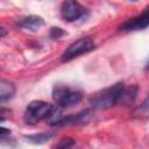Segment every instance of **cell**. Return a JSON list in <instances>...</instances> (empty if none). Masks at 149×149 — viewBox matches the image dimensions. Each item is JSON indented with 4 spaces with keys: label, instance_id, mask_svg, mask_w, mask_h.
I'll return each instance as SVG.
<instances>
[{
    "label": "cell",
    "instance_id": "1",
    "mask_svg": "<svg viewBox=\"0 0 149 149\" xmlns=\"http://www.w3.org/2000/svg\"><path fill=\"white\" fill-rule=\"evenodd\" d=\"M123 88H125L123 83H116L109 87L97 91L90 97L88 101L91 106L95 109H106L113 107L114 105L120 102Z\"/></svg>",
    "mask_w": 149,
    "mask_h": 149
},
{
    "label": "cell",
    "instance_id": "2",
    "mask_svg": "<svg viewBox=\"0 0 149 149\" xmlns=\"http://www.w3.org/2000/svg\"><path fill=\"white\" fill-rule=\"evenodd\" d=\"M55 112L56 109L51 104L43 100H34L26 107L23 120L28 125H36L42 120H49Z\"/></svg>",
    "mask_w": 149,
    "mask_h": 149
},
{
    "label": "cell",
    "instance_id": "3",
    "mask_svg": "<svg viewBox=\"0 0 149 149\" xmlns=\"http://www.w3.org/2000/svg\"><path fill=\"white\" fill-rule=\"evenodd\" d=\"M52 98L58 106L68 108L79 104V101L83 99V93L69 86L57 85L52 90Z\"/></svg>",
    "mask_w": 149,
    "mask_h": 149
},
{
    "label": "cell",
    "instance_id": "4",
    "mask_svg": "<svg viewBox=\"0 0 149 149\" xmlns=\"http://www.w3.org/2000/svg\"><path fill=\"white\" fill-rule=\"evenodd\" d=\"M95 48V44L93 42L92 38L90 37H81L74 42H72L66 49L65 51L62 54V62H69L80 55L87 54L90 51H92Z\"/></svg>",
    "mask_w": 149,
    "mask_h": 149
},
{
    "label": "cell",
    "instance_id": "5",
    "mask_svg": "<svg viewBox=\"0 0 149 149\" xmlns=\"http://www.w3.org/2000/svg\"><path fill=\"white\" fill-rule=\"evenodd\" d=\"M85 14V8L77 0H65L61 7V16L66 22H73Z\"/></svg>",
    "mask_w": 149,
    "mask_h": 149
},
{
    "label": "cell",
    "instance_id": "6",
    "mask_svg": "<svg viewBox=\"0 0 149 149\" xmlns=\"http://www.w3.org/2000/svg\"><path fill=\"white\" fill-rule=\"evenodd\" d=\"M149 26V6L137 16L128 19L120 26V30L122 31H136L146 29Z\"/></svg>",
    "mask_w": 149,
    "mask_h": 149
},
{
    "label": "cell",
    "instance_id": "7",
    "mask_svg": "<svg viewBox=\"0 0 149 149\" xmlns=\"http://www.w3.org/2000/svg\"><path fill=\"white\" fill-rule=\"evenodd\" d=\"M43 24H44V20L41 16H37V15L24 16V17H21L17 21V26L20 28L26 29V30H30V31L38 30Z\"/></svg>",
    "mask_w": 149,
    "mask_h": 149
},
{
    "label": "cell",
    "instance_id": "8",
    "mask_svg": "<svg viewBox=\"0 0 149 149\" xmlns=\"http://www.w3.org/2000/svg\"><path fill=\"white\" fill-rule=\"evenodd\" d=\"M15 94V86L13 83L2 79L0 81V101L5 102L12 99Z\"/></svg>",
    "mask_w": 149,
    "mask_h": 149
},
{
    "label": "cell",
    "instance_id": "9",
    "mask_svg": "<svg viewBox=\"0 0 149 149\" xmlns=\"http://www.w3.org/2000/svg\"><path fill=\"white\" fill-rule=\"evenodd\" d=\"M52 134L51 133H40V134H34V135H27L24 136L27 141L33 142V143H44L51 139Z\"/></svg>",
    "mask_w": 149,
    "mask_h": 149
},
{
    "label": "cell",
    "instance_id": "10",
    "mask_svg": "<svg viewBox=\"0 0 149 149\" xmlns=\"http://www.w3.org/2000/svg\"><path fill=\"white\" fill-rule=\"evenodd\" d=\"M65 34H66V33H65L63 29H61L59 27H52L51 30H50V37L54 38V40H57V38L62 37V36L65 35Z\"/></svg>",
    "mask_w": 149,
    "mask_h": 149
},
{
    "label": "cell",
    "instance_id": "11",
    "mask_svg": "<svg viewBox=\"0 0 149 149\" xmlns=\"http://www.w3.org/2000/svg\"><path fill=\"white\" fill-rule=\"evenodd\" d=\"M74 146V141L72 139H63L58 144L57 148H70Z\"/></svg>",
    "mask_w": 149,
    "mask_h": 149
},
{
    "label": "cell",
    "instance_id": "12",
    "mask_svg": "<svg viewBox=\"0 0 149 149\" xmlns=\"http://www.w3.org/2000/svg\"><path fill=\"white\" fill-rule=\"evenodd\" d=\"M140 112H141L142 114L149 115V94L146 97V99L143 100L142 105L140 106Z\"/></svg>",
    "mask_w": 149,
    "mask_h": 149
},
{
    "label": "cell",
    "instance_id": "13",
    "mask_svg": "<svg viewBox=\"0 0 149 149\" xmlns=\"http://www.w3.org/2000/svg\"><path fill=\"white\" fill-rule=\"evenodd\" d=\"M5 35H6V30H5V28L2 27V28H1V37H3Z\"/></svg>",
    "mask_w": 149,
    "mask_h": 149
},
{
    "label": "cell",
    "instance_id": "14",
    "mask_svg": "<svg viewBox=\"0 0 149 149\" xmlns=\"http://www.w3.org/2000/svg\"><path fill=\"white\" fill-rule=\"evenodd\" d=\"M144 70H149V58H148V61H147V63H146V66H144Z\"/></svg>",
    "mask_w": 149,
    "mask_h": 149
},
{
    "label": "cell",
    "instance_id": "15",
    "mask_svg": "<svg viewBox=\"0 0 149 149\" xmlns=\"http://www.w3.org/2000/svg\"><path fill=\"white\" fill-rule=\"evenodd\" d=\"M130 1H133V2H136V1H137V0H130Z\"/></svg>",
    "mask_w": 149,
    "mask_h": 149
}]
</instances>
